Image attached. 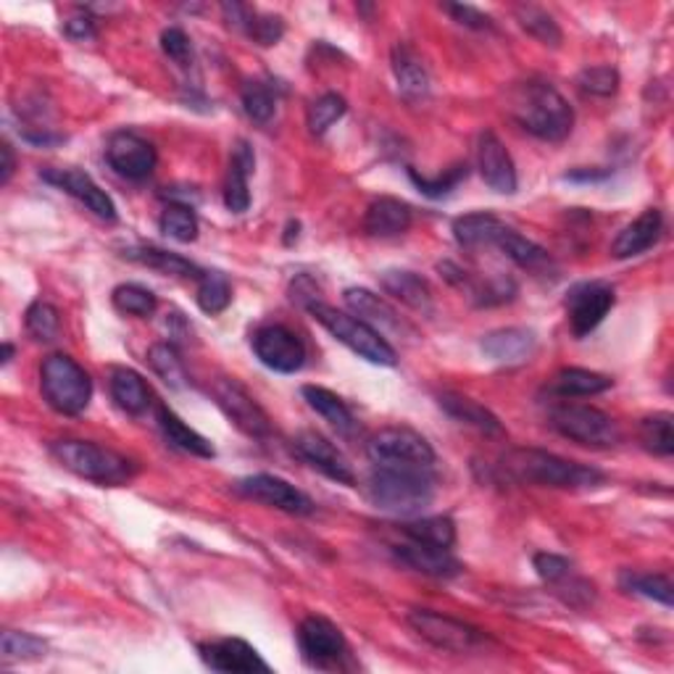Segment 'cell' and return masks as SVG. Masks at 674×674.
<instances>
[{
  "instance_id": "6da1fadb",
  "label": "cell",
  "mask_w": 674,
  "mask_h": 674,
  "mask_svg": "<svg viewBox=\"0 0 674 674\" xmlns=\"http://www.w3.org/2000/svg\"><path fill=\"white\" fill-rule=\"evenodd\" d=\"M498 475L517 485L559 490H593L606 482V475L600 469L561 459V456L540 451V448H514V451L501 456Z\"/></svg>"
},
{
  "instance_id": "7a4b0ae2",
  "label": "cell",
  "mask_w": 674,
  "mask_h": 674,
  "mask_svg": "<svg viewBox=\"0 0 674 674\" xmlns=\"http://www.w3.org/2000/svg\"><path fill=\"white\" fill-rule=\"evenodd\" d=\"M438 490L434 467H409V463H372L367 480V496L380 511L414 519L432 504Z\"/></svg>"
},
{
  "instance_id": "3957f363",
  "label": "cell",
  "mask_w": 674,
  "mask_h": 674,
  "mask_svg": "<svg viewBox=\"0 0 674 674\" xmlns=\"http://www.w3.org/2000/svg\"><path fill=\"white\" fill-rule=\"evenodd\" d=\"M509 114L517 125L546 143H561L575 127V108L550 82L527 79L509 92Z\"/></svg>"
},
{
  "instance_id": "277c9868",
  "label": "cell",
  "mask_w": 674,
  "mask_h": 674,
  "mask_svg": "<svg viewBox=\"0 0 674 674\" xmlns=\"http://www.w3.org/2000/svg\"><path fill=\"white\" fill-rule=\"evenodd\" d=\"M50 453L67 472L106 488H119L137 475L135 461L90 440H56L50 443Z\"/></svg>"
},
{
  "instance_id": "5b68a950",
  "label": "cell",
  "mask_w": 674,
  "mask_h": 674,
  "mask_svg": "<svg viewBox=\"0 0 674 674\" xmlns=\"http://www.w3.org/2000/svg\"><path fill=\"white\" fill-rule=\"evenodd\" d=\"M311 316L322 324L324 330L330 332L338 343H343L345 348H351L359 359L369 361V364L377 367H395L398 364V353L395 348L388 343L385 335H380L374 328H369L367 322H361L359 316L345 314V311H338L335 306L324 301H309L306 306Z\"/></svg>"
},
{
  "instance_id": "8992f818",
  "label": "cell",
  "mask_w": 674,
  "mask_h": 674,
  "mask_svg": "<svg viewBox=\"0 0 674 674\" xmlns=\"http://www.w3.org/2000/svg\"><path fill=\"white\" fill-rule=\"evenodd\" d=\"M40 390L50 409L77 417L90 406L92 380L67 353H50L40 367Z\"/></svg>"
},
{
  "instance_id": "52a82bcc",
  "label": "cell",
  "mask_w": 674,
  "mask_h": 674,
  "mask_svg": "<svg viewBox=\"0 0 674 674\" xmlns=\"http://www.w3.org/2000/svg\"><path fill=\"white\" fill-rule=\"evenodd\" d=\"M548 424L561 438L588 448H612L619 443L622 432L606 411L585 403H556L548 411Z\"/></svg>"
},
{
  "instance_id": "ba28073f",
  "label": "cell",
  "mask_w": 674,
  "mask_h": 674,
  "mask_svg": "<svg viewBox=\"0 0 674 674\" xmlns=\"http://www.w3.org/2000/svg\"><path fill=\"white\" fill-rule=\"evenodd\" d=\"M406 619L422 641L438 651H448V654H472V651L482 648L490 641L488 633H482L480 627L430 612V608H411Z\"/></svg>"
},
{
  "instance_id": "9c48e42d",
  "label": "cell",
  "mask_w": 674,
  "mask_h": 674,
  "mask_svg": "<svg viewBox=\"0 0 674 674\" xmlns=\"http://www.w3.org/2000/svg\"><path fill=\"white\" fill-rule=\"evenodd\" d=\"M372 463H409V467H434L432 446L411 427H385L369 438Z\"/></svg>"
},
{
  "instance_id": "30bf717a",
  "label": "cell",
  "mask_w": 674,
  "mask_h": 674,
  "mask_svg": "<svg viewBox=\"0 0 674 674\" xmlns=\"http://www.w3.org/2000/svg\"><path fill=\"white\" fill-rule=\"evenodd\" d=\"M253 353L266 369L280 374H295L306 364V345L293 330L282 324H264L251 338Z\"/></svg>"
},
{
  "instance_id": "8fae6325",
  "label": "cell",
  "mask_w": 674,
  "mask_h": 674,
  "mask_svg": "<svg viewBox=\"0 0 674 674\" xmlns=\"http://www.w3.org/2000/svg\"><path fill=\"white\" fill-rule=\"evenodd\" d=\"M614 303H617V295H614V287L608 285V282H600V280L579 282V285L569 290L567 301H564V306H567L569 330L575 332L577 338L590 335V332L608 316V311L614 309Z\"/></svg>"
},
{
  "instance_id": "7c38bea8",
  "label": "cell",
  "mask_w": 674,
  "mask_h": 674,
  "mask_svg": "<svg viewBox=\"0 0 674 674\" xmlns=\"http://www.w3.org/2000/svg\"><path fill=\"white\" fill-rule=\"evenodd\" d=\"M235 492H241L248 501L270 506V509L293 514V517H309V514H314V501H311L306 492L274 475L243 477V480L235 482Z\"/></svg>"
},
{
  "instance_id": "4fadbf2b",
  "label": "cell",
  "mask_w": 674,
  "mask_h": 674,
  "mask_svg": "<svg viewBox=\"0 0 674 674\" xmlns=\"http://www.w3.org/2000/svg\"><path fill=\"white\" fill-rule=\"evenodd\" d=\"M214 398L219 409L229 417V422L237 430L248 434V438L266 440L272 434V422L266 411L261 409L248 390H245L237 380H219L214 388Z\"/></svg>"
},
{
  "instance_id": "5bb4252c",
  "label": "cell",
  "mask_w": 674,
  "mask_h": 674,
  "mask_svg": "<svg viewBox=\"0 0 674 674\" xmlns=\"http://www.w3.org/2000/svg\"><path fill=\"white\" fill-rule=\"evenodd\" d=\"M299 646L306 664L314 670H330L348 656L345 635L340 633L335 622L324 617H306L301 622Z\"/></svg>"
},
{
  "instance_id": "9a60e30c",
  "label": "cell",
  "mask_w": 674,
  "mask_h": 674,
  "mask_svg": "<svg viewBox=\"0 0 674 674\" xmlns=\"http://www.w3.org/2000/svg\"><path fill=\"white\" fill-rule=\"evenodd\" d=\"M106 162L119 177L129 179V183H143L156 169V148L145 137L127 133H114L106 143Z\"/></svg>"
},
{
  "instance_id": "2e32d148",
  "label": "cell",
  "mask_w": 674,
  "mask_h": 674,
  "mask_svg": "<svg viewBox=\"0 0 674 674\" xmlns=\"http://www.w3.org/2000/svg\"><path fill=\"white\" fill-rule=\"evenodd\" d=\"M477 169L485 185L498 195H514L519 187L517 179V166L511 162V154L506 150V145L498 140L496 133L485 129L477 137Z\"/></svg>"
},
{
  "instance_id": "e0dca14e",
  "label": "cell",
  "mask_w": 674,
  "mask_h": 674,
  "mask_svg": "<svg viewBox=\"0 0 674 674\" xmlns=\"http://www.w3.org/2000/svg\"><path fill=\"white\" fill-rule=\"evenodd\" d=\"M40 177L46 179L48 185L58 187V191H64L71 198L82 203L90 214H96L98 219L104 222H116V206L114 201L108 198L106 191H100L96 185V179L90 177V174L79 172V169H42Z\"/></svg>"
},
{
  "instance_id": "ac0fdd59",
  "label": "cell",
  "mask_w": 674,
  "mask_h": 674,
  "mask_svg": "<svg viewBox=\"0 0 674 674\" xmlns=\"http://www.w3.org/2000/svg\"><path fill=\"white\" fill-rule=\"evenodd\" d=\"M203 664L214 672L227 674H256L270 672V664L261 658V654L251 643L241 641V637H222V641L201 643L198 646Z\"/></svg>"
},
{
  "instance_id": "d6986e66",
  "label": "cell",
  "mask_w": 674,
  "mask_h": 674,
  "mask_svg": "<svg viewBox=\"0 0 674 674\" xmlns=\"http://www.w3.org/2000/svg\"><path fill=\"white\" fill-rule=\"evenodd\" d=\"M293 443L301 459L311 463L316 472L330 477V480L338 485H356V472H353V467L348 463L345 456L340 453L328 438H324V434H319L314 430H303L299 432V438H295Z\"/></svg>"
},
{
  "instance_id": "ffe728a7",
  "label": "cell",
  "mask_w": 674,
  "mask_h": 674,
  "mask_svg": "<svg viewBox=\"0 0 674 674\" xmlns=\"http://www.w3.org/2000/svg\"><path fill=\"white\" fill-rule=\"evenodd\" d=\"M390 67L398 82V92L406 104L419 106L430 98V71H427L422 56L409 42H395L390 50Z\"/></svg>"
},
{
  "instance_id": "44dd1931",
  "label": "cell",
  "mask_w": 674,
  "mask_h": 674,
  "mask_svg": "<svg viewBox=\"0 0 674 674\" xmlns=\"http://www.w3.org/2000/svg\"><path fill=\"white\" fill-rule=\"evenodd\" d=\"M256 169V154L245 140L232 148L227 179H224V206L232 214H245L251 206V174Z\"/></svg>"
},
{
  "instance_id": "7402d4cb",
  "label": "cell",
  "mask_w": 674,
  "mask_h": 674,
  "mask_svg": "<svg viewBox=\"0 0 674 674\" xmlns=\"http://www.w3.org/2000/svg\"><path fill=\"white\" fill-rule=\"evenodd\" d=\"M664 232V216L658 208H646L635 222H629L625 229L614 237L612 243V256L625 261L635 258L648 248H654Z\"/></svg>"
},
{
  "instance_id": "603a6c76",
  "label": "cell",
  "mask_w": 674,
  "mask_h": 674,
  "mask_svg": "<svg viewBox=\"0 0 674 674\" xmlns=\"http://www.w3.org/2000/svg\"><path fill=\"white\" fill-rule=\"evenodd\" d=\"M395 559L411 567L414 572H422L427 577H438V579H448L461 575V564L456 561V556L451 550L443 548H432L424 546V543H414L406 540L393 546Z\"/></svg>"
},
{
  "instance_id": "cb8c5ba5",
  "label": "cell",
  "mask_w": 674,
  "mask_h": 674,
  "mask_svg": "<svg viewBox=\"0 0 674 674\" xmlns=\"http://www.w3.org/2000/svg\"><path fill=\"white\" fill-rule=\"evenodd\" d=\"M482 353L496 364H525L538 348V338L533 330L525 328H504L496 332H488L480 340Z\"/></svg>"
},
{
  "instance_id": "d4e9b609",
  "label": "cell",
  "mask_w": 674,
  "mask_h": 674,
  "mask_svg": "<svg viewBox=\"0 0 674 674\" xmlns=\"http://www.w3.org/2000/svg\"><path fill=\"white\" fill-rule=\"evenodd\" d=\"M411 222H414V212H411L409 203L382 195V198L369 203L364 216V232L385 241V237H398L403 235V232H409Z\"/></svg>"
},
{
  "instance_id": "484cf974",
  "label": "cell",
  "mask_w": 674,
  "mask_h": 674,
  "mask_svg": "<svg viewBox=\"0 0 674 674\" xmlns=\"http://www.w3.org/2000/svg\"><path fill=\"white\" fill-rule=\"evenodd\" d=\"M438 403L440 409L446 411L448 417H453L456 422L467 424V427H475L477 432L488 434V438H506V430L501 424V419H498L496 414H492L490 409H485L482 403L472 401L469 395H461V393H440L438 395Z\"/></svg>"
},
{
  "instance_id": "4316f807",
  "label": "cell",
  "mask_w": 674,
  "mask_h": 674,
  "mask_svg": "<svg viewBox=\"0 0 674 674\" xmlns=\"http://www.w3.org/2000/svg\"><path fill=\"white\" fill-rule=\"evenodd\" d=\"M222 11L229 13L227 21L232 27L243 29V32L248 35L253 42H258L261 48L277 46L282 35H285V21H282V17H274V13L251 11L241 3H224Z\"/></svg>"
},
{
  "instance_id": "83f0119b",
  "label": "cell",
  "mask_w": 674,
  "mask_h": 674,
  "mask_svg": "<svg viewBox=\"0 0 674 674\" xmlns=\"http://www.w3.org/2000/svg\"><path fill=\"white\" fill-rule=\"evenodd\" d=\"M345 306L356 314L361 322H367L369 328H374L382 335V330H403L401 316L398 311L390 306L388 301H382L380 295H374L372 290L367 287H348L343 293Z\"/></svg>"
},
{
  "instance_id": "f1b7e54d",
  "label": "cell",
  "mask_w": 674,
  "mask_h": 674,
  "mask_svg": "<svg viewBox=\"0 0 674 674\" xmlns=\"http://www.w3.org/2000/svg\"><path fill=\"white\" fill-rule=\"evenodd\" d=\"M380 282H382V290L401 301L403 306L422 311V314H430L432 311V290L427 285V280L419 277L417 272L388 270L380 274Z\"/></svg>"
},
{
  "instance_id": "f546056e",
  "label": "cell",
  "mask_w": 674,
  "mask_h": 674,
  "mask_svg": "<svg viewBox=\"0 0 674 674\" xmlns=\"http://www.w3.org/2000/svg\"><path fill=\"white\" fill-rule=\"evenodd\" d=\"M114 403L129 417H140L150 409V388L135 369L116 367L111 369V380H108Z\"/></svg>"
},
{
  "instance_id": "4dcf8cb0",
  "label": "cell",
  "mask_w": 674,
  "mask_h": 674,
  "mask_svg": "<svg viewBox=\"0 0 674 674\" xmlns=\"http://www.w3.org/2000/svg\"><path fill=\"white\" fill-rule=\"evenodd\" d=\"M156 419H158V427H162L166 443L172 448L191 456H201V459H214V446L208 443L201 432H195L193 427H187L183 419L174 414L169 406H158Z\"/></svg>"
},
{
  "instance_id": "1f68e13d",
  "label": "cell",
  "mask_w": 674,
  "mask_h": 674,
  "mask_svg": "<svg viewBox=\"0 0 674 674\" xmlns=\"http://www.w3.org/2000/svg\"><path fill=\"white\" fill-rule=\"evenodd\" d=\"M125 258L135 261V264L148 266V270L162 272L166 277H185V280H201L203 272L193 264L191 258L179 256V253L154 248V245H140V248H127Z\"/></svg>"
},
{
  "instance_id": "d6a6232c",
  "label": "cell",
  "mask_w": 674,
  "mask_h": 674,
  "mask_svg": "<svg viewBox=\"0 0 674 674\" xmlns=\"http://www.w3.org/2000/svg\"><path fill=\"white\" fill-rule=\"evenodd\" d=\"M303 398H306V403L311 409L316 411L319 417H324L328 422L335 427L340 434H345V438H351L353 432H356V417H353V411L348 409L345 401L340 395L332 393L328 388H319V385H303Z\"/></svg>"
},
{
  "instance_id": "836d02e7",
  "label": "cell",
  "mask_w": 674,
  "mask_h": 674,
  "mask_svg": "<svg viewBox=\"0 0 674 674\" xmlns=\"http://www.w3.org/2000/svg\"><path fill=\"white\" fill-rule=\"evenodd\" d=\"M614 385L612 377L590 372V369L569 367L554 374V380L548 382V393L561 395V398H575V395H598L606 393Z\"/></svg>"
},
{
  "instance_id": "e575fe53",
  "label": "cell",
  "mask_w": 674,
  "mask_h": 674,
  "mask_svg": "<svg viewBox=\"0 0 674 674\" xmlns=\"http://www.w3.org/2000/svg\"><path fill=\"white\" fill-rule=\"evenodd\" d=\"M506 229V224L488 212H477L459 216L453 222V237L461 248H480V245H496L498 235Z\"/></svg>"
},
{
  "instance_id": "d590c367",
  "label": "cell",
  "mask_w": 674,
  "mask_h": 674,
  "mask_svg": "<svg viewBox=\"0 0 674 674\" xmlns=\"http://www.w3.org/2000/svg\"><path fill=\"white\" fill-rule=\"evenodd\" d=\"M406 540L424 543V546L453 550L456 546V525L451 517H417L401 525Z\"/></svg>"
},
{
  "instance_id": "8d00e7d4",
  "label": "cell",
  "mask_w": 674,
  "mask_h": 674,
  "mask_svg": "<svg viewBox=\"0 0 674 674\" xmlns=\"http://www.w3.org/2000/svg\"><path fill=\"white\" fill-rule=\"evenodd\" d=\"M496 248L504 251V256H509L514 264L521 266V270H543V266L550 264L548 253L540 248L538 243L527 241L525 235H519L517 229H511L509 224H506V229L498 235Z\"/></svg>"
},
{
  "instance_id": "74e56055",
  "label": "cell",
  "mask_w": 674,
  "mask_h": 674,
  "mask_svg": "<svg viewBox=\"0 0 674 674\" xmlns=\"http://www.w3.org/2000/svg\"><path fill=\"white\" fill-rule=\"evenodd\" d=\"M637 438H641V446L646 448L648 453L670 459L674 453V417L670 411L646 417L641 422V430H637Z\"/></svg>"
},
{
  "instance_id": "f35d334b",
  "label": "cell",
  "mask_w": 674,
  "mask_h": 674,
  "mask_svg": "<svg viewBox=\"0 0 674 674\" xmlns=\"http://www.w3.org/2000/svg\"><path fill=\"white\" fill-rule=\"evenodd\" d=\"M517 21L519 27L525 29L530 38H535L543 46L548 48H559L564 35L559 25H556V19L550 17L548 11H543L540 6H517Z\"/></svg>"
},
{
  "instance_id": "ab89813d",
  "label": "cell",
  "mask_w": 674,
  "mask_h": 674,
  "mask_svg": "<svg viewBox=\"0 0 674 674\" xmlns=\"http://www.w3.org/2000/svg\"><path fill=\"white\" fill-rule=\"evenodd\" d=\"M198 306L203 314L216 316L222 311H227L232 303V287L229 280L224 277L222 272H203V277L198 280V295H195Z\"/></svg>"
},
{
  "instance_id": "60d3db41",
  "label": "cell",
  "mask_w": 674,
  "mask_h": 674,
  "mask_svg": "<svg viewBox=\"0 0 674 674\" xmlns=\"http://www.w3.org/2000/svg\"><path fill=\"white\" fill-rule=\"evenodd\" d=\"M345 111H348V104L343 96H338V92H324L322 98H316L314 104L309 106V114H306L309 133L316 137L328 135L330 127H335L345 116Z\"/></svg>"
},
{
  "instance_id": "b9f144b4",
  "label": "cell",
  "mask_w": 674,
  "mask_h": 674,
  "mask_svg": "<svg viewBox=\"0 0 674 674\" xmlns=\"http://www.w3.org/2000/svg\"><path fill=\"white\" fill-rule=\"evenodd\" d=\"M158 227L174 243H193L198 237V216L185 203H172L164 208Z\"/></svg>"
},
{
  "instance_id": "7bdbcfd3",
  "label": "cell",
  "mask_w": 674,
  "mask_h": 674,
  "mask_svg": "<svg viewBox=\"0 0 674 674\" xmlns=\"http://www.w3.org/2000/svg\"><path fill=\"white\" fill-rule=\"evenodd\" d=\"M148 364L154 372L162 377L169 388H185L187 385V372L183 359H179L177 348L172 343H156L148 351Z\"/></svg>"
},
{
  "instance_id": "ee69618b",
  "label": "cell",
  "mask_w": 674,
  "mask_h": 674,
  "mask_svg": "<svg viewBox=\"0 0 674 674\" xmlns=\"http://www.w3.org/2000/svg\"><path fill=\"white\" fill-rule=\"evenodd\" d=\"M622 588L635 596H643L648 600H656L670 608L672 606V579L666 575H641V572H625L622 575Z\"/></svg>"
},
{
  "instance_id": "f6af8a7d",
  "label": "cell",
  "mask_w": 674,
  "mask_h": 674,
  "mask_svg": "<svg viewBox=\"0 0 674 674\" xmlns=\"http://www.w3.org/2000/svg\"><path fill=\"white\" fill-rule=\"evenodd\" d=\"M25 324L29 335L38 340V343H53V340L61 335V314H58L53 303L35 301L32 306L27 309Z\"/></svg>"
},
{
  "instance_id": "bcb514c9",
  "label": "cell",
  "mask_w": 674,
  "mask_h": 674,
  "mask_svg": "<svg viewBox=\"0 0 674 674\" xmlns=\"http://www.w3.org/2000/svg\"><path fill=\"white\" fill-rule=\"evenodd\" d=\"M243 111L256 125H270L274 111H277V96L270 85L264 82H245L243 85Z\"/></svg>"
},
{
  "instance_id": "7dc6e473",
  "label": "cell",
  "mask_w": 674,
  "mask_h": 674,
  "mask_svg": "<svg viewBox=\"0 0 674 674\" xmlns=\"http://www.w3.org/2000/svg\"><path fill=\"white\" fill-rule=\"evenodd\" d=\"M409 177L417 185V191L427 195V198H443V195H451L469 177V166L456 164L451 169H446V174H438V177H424L417 169H409Z\"/></svg>"
},
{
  "instance_id": "c3c4849f",
  "label": "cell",
  "mask_w": 674,
  "mask_h": 674,
  "mask_svg": "<svg viewBox=\"0 0 674 674\" xmlns=\"http://www.w3.org/2000/svg\"><path fill=\"white\" fill-rule=\"evenodd\" d=\"M111 301H114L116 311H121V314H127V316H150L158 306L156 295L150 293L148 287L133 285V282H129V285L114 287Z\"/></svg>"
},
{
  "instance_id": "681fc988",
  "label": "cell",
  "mask_w": 674,
  "mask_h": 674,
  "mask_svg": "<svg viewBox=\"0 0 674 674\" xmlns=\"http://www.w3.org/2000/svg\"><path fill=\"white\" fill-rule=\"evenodd\" d=\"M577 87L585 92V96L593 98H612L614 92L619 90V71L614 67H588L579 71L577 77Z\"/></svg>"
},
{
  "instance_id": "f907efd6",
  "label": "cell",
  "mask_w": 674,
  "mask_h": 674,
  "mask_svg": "<svg viewBox=\"0 0 674 674\" xmlns=\"http://www.w3.org/2000/svg\"><path fill=\"white\" fill-rule=\"evenodd\" d=\"M48 643L38 635L17 633V629H6L3 633V658L9 662H29V658L46 656Z\"/></svg>"
},
{
  "instance_id": "816d5d0a",
  "label": "cell",
  "mask_w": 674,
  "mask_h": 674,
  "mask_svg": "<svg viewBox=\"0 0 674 674\" xmlns=\"http://www.w3.org/2000/svg\"><path fill=\"white\" fill-rule=\"evenodd\" d=\"M533 564H535V572H538V577L546 585H550V588L575 572L567 556H559V554H535Z\"/></svg>"
},
{
  "instance_id": "f5cc1de1",
  "label": "cell",
  "mask_w": 674,
  "mask_h": 674,
  "mask_svg": "<svg viewBox=\"0 0 674 674\" xmlns=\"http://www.w3.org/2000/svg\"><path fill=\"white\" fill-rule=\"evenodd\" d=\"M514 295H517V282L511 277L490 280L485 287L475 290L477 306H501V303L514 301Z\"/></svg>"
},
{
  "instance_id": "db71d44e",
  "label": "cell",
  "mask_w": 674,
  "mask_h": 674,
  "mask_svg": "<svg viewBox=\"0 0 674 674\" xmlns=\"http://www.w3.org/2000/svg\"><path fill=\"white\" fill-rule=\"evenodd\" d=\"M162 50L172 58V61H177L179 67H187V61H191V56H193L191 38H187L185 29H179V27L164 29Z\"/></svg>"
},
{
  "instance_id": "11a10c76",
  "label": "cell",
  "mask_w": 674,
  "mask_h": 674,
  "mask_svg": "<svg viewBox=\"0 0 674 674\" xmlns=\"http://www.w3.org/2000/svg\"><path fill=\"white\" fill-rule=\"evenodd\" d=\"M446 13H451L456 25L467 27V29H477V32H482V29L492 27V19L488 13H482L480 9H475V6H463V3H446L443 6Z\"/></svg>"
},
{
  "instance_id": "9f6ffc18",
  "label": "cell",
  "mask_w": 674,
  "mask_h": 674,
  "mask_svg": "<svg viewBox=\"0 0 674 674\" xmlns=\"http://www.w3.org/2000/svg\"><path fill=\"white\" fill-rule=\"evenodd\" d=\"M64 35H67L69 40H77V42L92 40L98 35L96 19L87 17V13H77V17L64 21Z\"/></svg>"
},
{
  "instance_id": "6f0895ef",
  "label": "cell",
  "mask_w": 674,
  "mask_h": 674,
  "mask_svg": "<svg viewBox=\"0 0 674 674\" xmlns=\"http://www.w3.org/2000/svg\"><path fill=\"white\" fill-rule=\"evenodd\" d=\"M0 156H3V164H0V185H9L13 169H17V158H13V148L9 140L0 143Z\"/></svg>"
},
{
  "instance_id": "680465c9",
  "label": "cell",
  "mask_w": 674,
  "mask_h": 674,
  "mask_svg": "<svg viewBox=\"0 0 674 674\" xmlns=\"http://www.w3.org/2000/svg\"><path fill=\"white\" fill-rule=\"evenodd\" d=\"M604 177H608V172H572V174H567V179H572V183H579V179H583V183H593V179H604Z\"/></svg>"
},
{
  "instance_id": "91938a15",
  "label": "cell",
  "mask_w": 674,
  "mask_h": 674,
  "mask_svg": "<svg viewBox=\"0 0 674 674\" xmlns=\"http://www.w3.org/2000/svg\"><path fill=\"white\" fill-rule=\"evenodd\" d=\"M299 229H301V224H299V222H290V224H287V229H285V232H287V235H285V243H287V245H293V232H295V237H299Z\"/></svg>"
},
{
  "instance_id": "94428289",
  "label": "cell",
  "mask_w": 674,
  "mask_h": 674,
  "mask_svg": "<svg viewBox=\"0 0 674 674\" xmlns=\"http://www.w3.org/2000/svg\"><path fill=\"white\" fill-rule=\"evenodd\" d=\"M11 359H13V345L11 343H3V367L9 364Z\"/></svg>"
}]
</instances>
